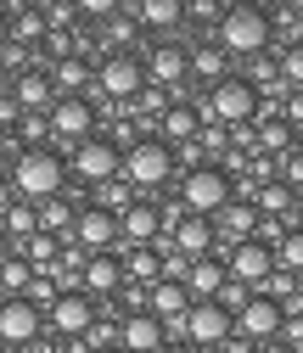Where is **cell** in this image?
I'll use <instances>...</instances> for the list:
<instances>
[{
  "label": "cell",
  "instance_id": "obj_9",
  "mask_svg": "<svg viewBox=\"0 0 303 353\" xmlns=\"http://www.w3.org/2000/svg\"><path fill=\"white\" fill-rule=\"evenodd\" d=\"M180 331L191 336V347H197V353H202V347L213 353V347H225V342L236 336V320L225 314L219 303H191V314H186V325H180Z\"/></svg>",
  "mask_w": 303,
  "mask_h": 353
},
{
  "label": "cell",
  "instance_id": "obj_36",
  "mask_svg": "<svg viewBox=\"0 0 303 353\" xmlns=\"http://www.w3.org/2000/svg\"><path fill=\"white\" fill-rule=\"evenodd\" d=\"M281 185H286L292 196L303 191V152H286V157H281Z\"/></svg>",
  "mask_w": 303,
  "mask_h": 353
},
{
  "label": "cell",
  "instance_id": "obj_3",
  "mask_svg": "<svg viewBox=\"0 0 303 353\" xmlns=\"http://www.w3.org/2000/svg\"><path fill=\"white\" fill-rule=\"evenodd\" d=\"M219 46L231 57H264L270 51V17L258 6H225L219 17Z\"/></svg>",
  "mask_w": 303,
  "mask_h": 353
},
{
  "label": "cell",
  "instance_id": "obj_48",
  "mask_svg": "<svg viewBox=\"0 0 303 353\" xmlns=\"http://www.w3.org/2000/svg\"><path fill=\"white\" fill-rule=\"evenodd\" d=\"M12 258V241H6V230H0V263H6Z\"/></svg>",
  "mask_w": 303,
  "mask_h": 353
},
{
  "label": "cell",
  "instance_id": "obj_23",
  "mask_svg": "<svg viewBox=\"0 0 303 353\" xmlns=\"http://www.w3.org/2000/svg\"><path fill=\"white\" fill-rule=\"evenodd\" d=\"M186 73H191V51L186 46H157L152 62H146V79H157V84H180Z\"/></svg>",
  "mask_w": 303,
  "mask_h": 353
},
{
  "label": "cell",
  "instance_id": "obj_15",
  "mask_svg": "<svg viewBox=\"0 0 303 353\" xmlns=\"http://www.w3.org/2000/svg\"><path fill=\"white\" fill-rule=\"evenodd\" d=\"M213 241H219V236H213V219H175V230H168V247H175L180 258H213Z\"/></svg>",
  "mask_w": 303,
  "mask_h": 353
},
{
  "label": "cell",
  "instance_id": "obj_47",
  "mask_svg": "<svg viewBox=\"0 0 303 353\" xmlns=\"http://www.w3.org/2000/svg\"><path fill=\"white\" fill-rule=\"evenodd\" d=\"M12 202H17V196H12V185H0V213H6Z\"/></svg>",
  "mask_w": 303,
  "mask_h": 353
},
{
  "label": "cell",
  "instance_id": "obj_11",
  "mask_svg": "<svg viewBox=\"0 0 303 353\" xmlns=\"http://www.w3.org/2000/svg\"><path fill=\"white\" fill-rule=\"evenodd\" d=\"M118 168H124V157H118V146L101 141V135H90L84 146H73V174H79V180L107 185V180H118Z\"/></svg>",
  "mask_w": 303,
  "mask_h": 353
},
{
  "label": "cell",
  "instance_id": "obj_28",
  "mask_svg": "<svg viewBox=\"0 0 303 353\" xmlns=\"http://www.w3.org/2000/svg\"><path fill=\"white\" fill-rule=\"evenodd\" d=\"M292 202H297V196H292L281 180H264V185L253 191V208H258V213H286V219H292Z\"/></svg>",
  "mask_w": 303,
  "mask_h": 353
},
{
  "label": "cell",
  "instance_id": "obj_21",
  "mask_svg": "<svg viewBox=\"0 0 303 353\" xmlns=\"http://www.w3.org/2000/svg\"><path fill=\"white\" fill-rule=\"evenodd\" d=\"M225 281H231V275H225V263H219V258H197L191 270H186L180 286L191 292V303H213V297L225 292Z\"/></svg>",
  "mask_w": 303,
  "mask_h": 353
},
{
  "label": "cell",
  "instance_id": "obj_37",
  "mask_svg": "<svg viewBox=\"0 0 303 353\" xmlns=\"http://www.w3.org/2000/svg\"><path fill=\"white\" fill-rule=\"evenodd\" d=\"M84 342H90V353H101V347H118V325H107V320H96L90 331H84Z\"/></svg>",
  "mask_w": 303,
  "mask_h": 353
},
{
  "label": "cell",
  "instance_id": "obj_4",
  "mask_svg": "<svg viewBox=\"0 0 303 353\" xmlns=\"http://www.w3.org/2000/svg\"><path fill=\"white\" fill-rule=\"evenodd\" d=\"M258 107H264V101H258L253 84L236 79V73H225V79L208 90V101H202L197 112H202V123H247V118H258Z\"/></svg>",
  "mask_w": 303,
  "mask_h": 353
},
{
  "label": "cell",
  "instance_id": "obj_32",
  "mask_svg": "<svg viewBox=\"0 0 303 353\" xmlns=\"http://www.w3.org/2000/svg\"><path fill=\"white\" fill-rule=\"evenodd\" d=\"M275 68H281V84H286V90H303V46H286Z\"/></svg>",
  "mask_w": 303,
  "mask_h": 353
},
{
  "label": "cell",
  "instance_id": "obj_33",
  "mask_svg": "<svg viewBox=\"0 0 303 353\" xmlns=\"http://www.w3.org/2000/svg\"><path fill=\"white\" fill-rule=\"evenodd\" d=\"M191 73H202V79H213V84H219L225 79V51H191Z\"/></svg>",
  "mask_w": 303,
  "mask_h": 353
},
{
  "label": "cell",
  "instance_id": "obj_8",
  "mask_svg": "<svg viewBox=\"0 0 303 353\" xmlns=\"http://www.w3.org/2000/svg\"><path fill=\"white\" fill-rule=\"evenodd\" d=\"M46 123H51V135H57V141L84 146V141L96 135V107L84 101V96H57V107L46 112Z\"/></svg>",
  "mask_w": 303,
  "mask_h": 353
},
{
  "label": "cell",
  "instance_id": "obj_46",
  "mask_svg": "<svg viewBox=\"0 0 303 353\" xmlns=\"http://www.w3.org/2000/svg\"><path fill=\"white\" fill-rule=\"evenodd\" d=\"M292 225L303 230V191H297V202H292Z\"/></svg>",
  "mask_w": 303,
  "mask_h": 353
},
{
  "label": "cell",
  "instance_id": "obj_12",
  "mask_svg": "<svg viewBox=\"0 0 303 353\" xmlns=\"http://www.w3.org/2000/svg\"><path fill=\"white\" fill-rule=\"evenodd\" d=\"M62 241H73L79 252H113V247H118V219L101 213V208H84Z\"/></svg>",
  "mask_w": 303,
  "mask_h": 353
},
{
  "label": "cell",
  "instance_id": "obj_43",
  "mask_svg": "<svg viewBox=\"0 0 303 353\" xmlns=\"http://www.w3.org/2000/svg\"><path fill=\"white\" fill-rule=\"evenodd\" d=\"M157 353H197V347H191V342H163Z\"/></svg>",
  "mask_w": 303,
  "mask_h": 353
},
{
  "label": "cell",
  "instance_id": "obj_49",
  "mask_svg": "<svg viewBox=\"0 0 303 353\" xmlns=\"http://www.w3.org/2000/svg\"><path fill=\"white\" fill-rule=\"evenodd\" d=\"M101 353H124V347H101Z\"/></svg>",
  "mask_w": 303,
  "mask_h": 353
},
{
  "label": "cell",
  "instance_id": "obj_38",
  "mask_svg": "<svg viewBox=\"0 0 303 353\" xmlns=\"http://www.w3.org/2000/svg\"><path fill=\"white\" fill-rule=\"evenodd\" d=\"M258 141H264L270 152H281V146H292V129L286 123H264V135H258Z\"/></svg>",
  "mask_w": 303,
  "mask_h": 353
},
{
  "label": "cell",
  "instance_id": "obj_7",
  "mask_svg": "<svg viewBox=\"0 0 303 353\" xmlns=\"http://www.w3.org/2000/svg\"><path fill=\"white\" fill-rule=\"evenodd\" d=\"M281 303L275 297H264V292H253L242 308H236V336L242 342H253V347H264V342H275L281 336Z\"/></svg>",
  "mask_w": 303,
  "mask_h": 353
},
{
  "label": "cell",
  "instance_id": "obj_1",
  "mask_svg": "<svg viewBox=\"0 0 303 353\" xmlns=\"http://www.w3.org/2000/svg\"><path fill=\"white\" fill-rule=\"evenodd\" d=\"M62 180H68V163H62L57 152H46V146H39V152H23V157L12 163V196L28 202V208L62 196Z\"/></svg>",
  "mask_w": 303,
  "mask_h": 353
},
{
  "label": "cell",
  "instance_id": "obj_26",
  "mask_svg": "<svg viewBox=\"0 0 303 353\" xmlns=\"http://www.w3.org/2000/svg\"><path fill=\"white\" fill-rule=\"evenodd\" d=\"M0 230H6V241H28V236L39 230V213H34L28 202H12L6 213H0Z\"/></svg>",
  "mask_w": 303,
  "mask_h": 353
},
{
  "label": "cell",
  "instance_id": "obj_27",
  "mask_svg": "<svg viewBox=\"0 0 303 353\" xmlns=\"http://www.w3.org/2000/svg\"><path fill=\"white\" fill-rule=\"evenodd\" d=\"M275 270L292 275V281H303V230H297V225H292V230L281 236V247H275Z\"/></svg>",
  "mask_w": 303,
  "mask_h": 353
},
{
  "label": "cell",
  "instance_id": "obj_35",
  "mask_svg": "<svg viewBox=\"0 0 303 353\" xmlns=\"http://www.w3.org/2000/svg\"><path fill=\"white\" fill-rule=\"evenodd\" d=\"M12 28H17V39H39V34H46V12H34V6H23L17 17H6Z\"/></svg>",
  "mask_w": 303,
  "mask_h": 353
},
{
  "label": "cell",
  "instance_id": "obj_18",
  "mask_svg": "<svg viewBox=\"0 0 303 353\" xmlns=\"http://www.w3.org/2000/svg\"><path fill=\"white\" fill-rule=\"evenodd\" d=\"M118 286H124V263L113 252H90V258H84V275H79V292L84 297H107Z\"/></svg>",
  "mask_w": 303,
  "mask_h": 353
},
{
  "label": "cell",
  "instance_id": "obj_25",
  "mask_svg": "<svg viewBox=\"0 0 303 353\" xmlns=\"http://www.w3.org/2000/svg\"><path fill=\"white\" fill-rule=\"evenodd\" d=\"M135 17L146 28H175V23H186V0H141Z\"/></svg>",
  "mask_w": 303,
  "mask_h": 353
},
{
  "label": "cell",
  "instance_id": "obj_31",
  "mask_svg": "<svg viewBox=\"0 0 303 353\" xmlns=\"http://www.w3.org/2000/svg\"><path fill=\"white\" fill-rule=\"evenodd\" d=\"M124 275H135V281H163V263H157V247H135L124 263Z\"/></svg>",
  "mask_w": 303,
  "mask_h": 353
},
{
  "label": "cell",
  "instance_id": "obj_17",
  "mask_svg": "<svg viewBox=\"0 0 303 353\" xmlns=\"http://www.w3.org/2000/svg\"><path fill=\"white\" fill-rule=\"evenodd\" d=\"M146 314H157L163 325H186V314H191V292L180 286V281H152V297H146Z\"/></svg>",
  "mask_w": 303,
  "mask_h": 353
},
{
  "label": "cell",
  "instance_id": "obj_19",
  "mask_svg": "<svg viewBox=\"0 0 303 353\" xmlns=\"http://www.w3.org/2000/svg\"><path fill=\"white\" fill-rule=\"evenodd\" d=\"M253 230H258V208L242 202V196H231L219 213H213V236H225L231 247H236V241H253Z\"/></svg>",
  "mask_w": 303,
  "mask_h": 353
},
{
  "label": "cell",
  "instance_id": "obj_44",
  "mask_svg": "<svg viewBox=\"0 0 303 353\" xmlns=\"http://www.w3.org/2000/svg\"><path fill=\"white\" fill-rule=\"evenodd\" d=\"M12 46V23H6V12H0V51Z\"/></svg>",
  "mask_w": 303,
  "mask_h": 353
},
{
  "label": "cell",
  "instance_id": "obj_24",
  "mask_svg": "<svg viewBox=\"0 0 303 353\" xmlns=\"http://www.w3.org/2000/svg\"><path fill=\"white\" fill-rule=\"evenodd\" d=\"M157 129H163V146H168V141H197V135H202V112H197V107H163Z\"/></svg>",
  "mask_w": 303,
  "mask_h": 353
},
{
  "label": "cell",
  "instance_id": "obj_6",
  "mask_svg": "<svg viewBox=\"0 0 303 353\" xmlns=\"http://www.w3.org/2000/svg\"><path fill=\"white\" fill-rule=\"evenodd\" d=\"M96 90L107 96V101H118V107H129L141 90H146V68L129 57V51H113L101 68H96Z\"/></svg>",
  "mask_w": 303,
  "mask_h": 353
},
{
  "label": "cell",
  "instance_id": "obj_13",
  "mask_svg": "<svg viewBox=\"0 0 303 353\" xmlns=\"http://www.w3.org/2000/svg\"><path fill=\"white\" fill-rule=\"evenodd\" d=\"M157 236H163V208L129 202V213L118 219V247H157Z\"/></svg>",
  "mask_w": 303,
  "mask_h": 353
},
{
  "label": "cell",
  "instance_id": "obj_22",
  "mask_svg": "<svg viewBox=\"0 0 303 353\" xmlns=\"http://www.w3.org/2000/svg\"><path fill=\"white\" fill-rule=\"evenodd\" d=\"M12 101H17L23 112H39V118H46V112L57 107V90H51V73H17V84H12Z\"/></svg>",
  "mask_w": 303,
  "mask_h": 353
},
{
  "label": "cell",
  "instance_id": "obj_42",
  "mask_svg": "<svg viewBox=\"0 0 303 353\" xmlns=\"http://www.w3.org/2000/svg\"><path fill=\"white\" fill-rule=\"evenodd\" d=\"M219 353H253V342H242V336H231V342H225Z\"/></svg>",
  "mask_w": 303,
  "mask_h": 353
},
{
  "label": "cell",
  "instance_id": "obj_34",
  "mask_svg": "<svg viewBox=\"0 0 303 353\" xmlns=\"http://www.w3.org/2000/svg\"><path fill=\"white\" fill-rule=\"evenodd\" d=\"M17 135H23V152H39V141L51 135V123L39 118V112H23V123H17Z\"/></svg>",
  "mask_w": 303,
  "mask_h": 353
},
{
  "label": "cell",
  "instance_id": "obj_5",
  "mask_svg": "<svg viewBox=\"0 0 303 353\" xmlns=\"http://www.w3.org/2000/svg\"><path fill=\"white\" fill-rule=\"evenodd\" d=\"M168 174H175V152H168L163 141H135L124 152V180L141 185V191H157Z\"/></svg>",
  "mask_w": 303,
  "mask_h": 353
},
{
  "label": "cell",
  "instance_id": "obj_14",
  "mask_svg": "<svg viewBox=\"0 0 303 353\" xmlns=\"http://www.w3.org/2000/svg\"><path fill=\"white\" fill-rule=\"evenodd\" d=\"M96 325V308H90V297H84V292H62L57 303H51V331L57 336H84V331H90Z\"/></svg>",
  "mask_w": 303,
  "mask_h": 353
},
{
  "label": "cell",
  "instance_id": "obj_29",
  "mask_svg": "<svg viewBox=\"0 0 303 353\" xmlns=\"http://www.w3.org/2000/svg\"><path fill=\"white\" fill-rule=\"evenodd\" d=\"M34 213H39V230H46V236H68V230H73V208H68L62 196H51V202H39Z\"/></svg>",
  "mask_w": 303,
  "mask_h": 353
},
{
  "label": "cell",
  "instance_id": "obj_45",
  "mask_svg": "<svg viewBox=\"0 0 303 353\" xmlns=\"http://www.w3.org/2000/svg\"><path fill=\"white\" fill-rule=\"evenodd\" d=\"M253 353H292V347H286V342L275 336V342H264V347H253Z\"/></svg>",
  "mask_w": 303,
  "mask_h": 353
},
{
  "label": "cell",
  "instance_id": "obj_2",
  "mask_svg": "<svg viewBox=\"0 0 303 353\" xmlns=\"http://www.w3.org/2000/svg\"><path fill=\"white\" fill-rule=\"evenodd\" d=\"M231 196H236V185H231V174H225L219 163H197L186 180H180V208H186L191 219H213Z\"/></svg>",
  "mask_w": 303,
  "mask_h": 353
},
{
  "label": "cell",
  "instance_id": "obj_16",
  "mask_svg": "<svg viewBox=\"0 0 303 353\" xmlns=\"http://www.w3.org/2000/svg\"><path fill=\"white\" fill-rule=\"evenodd\" d=\"M34 336H39V308L28 297H6V303H0V342L28 347Z\"/></svg>",
  "mask_w": 303,
  "mask_h": 353
},
{
  "label": "cell",
  "instance_id": "obj_10",
  "mask_svg": "<svg viewBox=\"0 0 303 353\" xmlns=\"http://www.w3.org/2000/svg\"><path fill=\"white\" fill-rule=\"evenodd\" d=\"M225 275L236 281V286H264L270 275H275V247H264V241H236L231 247V263H225Z\"/></svg>",
  "mask_w": 303,
  "mask_h": 353
},
{
  "label": "cell",
  "instance_id": "obj_50",
  "mask_svg": "<svg viewBox=\"0 0 303 353\" xmlns=\"http://www.w3.org/2000/svg\"><path fill=\"white\" fill-rule=\"evenodd\" d=\"M297 353H303V347H297Z\"/></svg>",
  "mask_w": 303,
  "mask_h": 353
},
{
  "label": "cell",
  "instance_id": "obj_40",
  "mask_svg": "<svg viewBox=\"0 0 303 353\" xmlns=\"http://www.w3.org/2000/svg\"><path fill=\"white\" fill-rule=\"evenodd\" d=\"M286 129H303V90H286Z\"/></svg>",
  "mask_w": 303,
  "mask_h": 353
},
{
  "label": "cell",
  "instance_id": "obj_20",
  "mask_svg": "<svg viewBox=\"0 0 303 353\" xmlns=\"http://www.w3.org/2000/svg\"><path fill=\"white\" fill-rule=\"evenodd\" d=\"M118 347H124V353H157V347H163V320L146 314V308H141V314H129V320L118 325Z\"/></svg>",
  "mask_w": 303,
  "mask_h": 353
},
{
  "label": "cell",
  "instance_id": "obj_41",
  "mask_svg": "<svg viewBox=\"0 0 303 353\" xmlns=\"http://www.w3.org/2000/svg\"><path fill=\"white\" fill-rule=\"evenodd\" d=\"M135 34V17H107V39H129Z\"/></svg>",
  "mask_w": 303,
  "mask_h": 353
},
{
  "label": "cell",
  "instance_id": "obj_39",
  "mask_svg": "<svg viewBox=\"0 0 303 353\" xmlns=\"http://www.w3.org/2000/svg\"><path fill=\"white\" fill-rule=\"evenodd\" d=\"M186 17H202V23H213V17H225V6H219V0H191V6H186Z\"/></svg>",
  "mask_w": 303,
  "mask_h": 353
},
{
  "label": "cell",
  "instance_id": "obj_30",
  "mask_svg": "<svg viewBox=\"0 0 303 353\" xmlns=\"http://www.w3.org/2000/svg\"><path fill=\"white\" fill-rule=\"evenodd\" d=\"M28 281H34L28 258H6V263H0V292H6V297H23V292H28Z\"/></svg>",
  "mask_w": 303,
  "mask_h": 353
}]
</instances>
